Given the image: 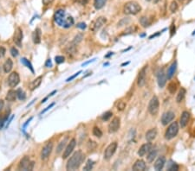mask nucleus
Listing matches in <instances>:
<instances>
[{"label":"nucleus","mask_w":195,"mask_h":171,"mask_svg":"<svg viewBox=\"0 0 195 171\" xmlns=\"http://www.w3.org/2000/svg\"><path fill=\"white\" fill-rule=\"evenodd\" d=\"M174 117L175 114L174 111H169L165 112L164 114L162 115V117H161V123H162V124L163 125H167V124H169L170 122H172V121L174 120Z\"/></svg>","instance_id":"obj_13"},{"label":"nucleus","mask_w":195,"mask_h":171,"mask_svg":"<svg viewBox=\"0 0 195 171\" xmlns=\"http://www.w3.org/2000/svg\"><path fill=\"white\" fill-rule=\"evenodd\" d=\"M52 150H53V143H48L46 145H44V147L43 148L41 151L42 160H44V161L47 160L51 154Z\"/></svg>","instance_id":"obj_9"},{"label":"nucleus","mask_w":195,"mask_h":171,"mask_svg":"<svg viewBox=\"0 0 195 171\" xmlns=\"http://www.w3.org/2000/svg\"><path fill=\"white\" fill-rule=\"evenodd\" d=\"M84 159H85V155L82 151H78L75 152L67 162V165H66L67 170H76L79 169V167L81 166Z\"/></svg>","instance_id":"obj_1"},{"label":"nucleus","mask_w":195,"mask_h":171,"mask_svg":"<svg viewBox=\"0 0 195 171\" xmlns=\"http://www.w3.org/2000/svg\"><path fill=\"white\" fill-rule=\"evenodd\" d=\"M93 165H94V162L92 160H88L85 167L83 168V170H91L93 169Z\"/></svg>","instance_id":"obj_41"},{"label":"nucleus","mask_w":195,"mask_h":171,"mask_svg":"<svg viewBox=\"0 0 195 171\" xmlns=\"http://www.w3.org/2000/svg\"><path fill=\"white\" fill-rule=\"evenodd\" d=\"M76 44H75L73 41H71L67 47H66V53L68 54V55H74L76 52Z\"/></svg>","instance_id":"obj_24"},{"label":"nucleus","mask_w":195,"mask_h":171,"mask_svg":"<svg viewBox=\"0 0 195 171\" xmlns=\"http://www.w3.org/2000/svg\"><path fill=\"white\" fill-rule=\"evenodd\" d=\"M125 107H126V103L124 101H120L117 105V109L120 111H122Z\"/></svg>","instance_id":"obj_46"},{"label":"nucleus","mask_w":195,"mask_h":171,"mask_svg":"<svg viewBox=\"0 0 195 171\" xmlns=\"http://www.w3.org/2000/svg\"><path fill=\"white\" fill-rule=\"evenodd\" d=\"M76 27L79 28V29H81V30H84V29H86V24H85L84 23H79L76 25Z\"/></svg>","instance_id":"obj_50"},{"label":"nucleus","mask_w":195,"mask_h":171,"mask_svg":"<svg viewBox=\"0 0 195 171\" xmlns=\"http://www.w3.org/2000/svg\"><path fill=\"white\" fill-rule=\"evenodd\" d=\"M17 96H18V98L20 100H25V98H26L25 92L22 90V89H18V90L17 91Z\"/></svg>","instance_id":"obj_39"},{"label":"nucleus","mask_w":195,"mask_h":171,"mask_svg":"<svg viewBox=\"0 0 195 171\" xmlns=\"http://www.w3.org/2000/svg\"><path fill=\"white\" fill-rule=\"evenodd\" d=\"M95 59H93V60H89V61H87V62H85V63H83V64H82V67H84V66H86L87 64H89L90 62H93V61H95Z\"/></svg>","instance_id":"obj_57"},{"label":"nucleus","mask_w":195,"mask_h":171,"mask_svg":"<svg viewBox=\"0 0 195 171\" xmlns=\"http://www.w3.org/2000/svg\"><path fill=\"white\" fill-rule=\"evenodd\" d=\"M68 140H69V138L66 137V138H64V139H62V141L59 143V144L57 145V148H56V154H60L62 152L63 148L66 145V143H68Z\"/></svg>","instance_id":"obj_27"},{"label":"nucleus","mask_w":195,"mask_h":171,"mask_svg":"<svg viewBox=\"0 0 195 171\" xmlns=\"http://www.w3.org/2000/svg\"><path fill=\"white\" fill-rule=\"evenodd\" d=\"M5 49L4 48V47H0V58H2V57H4V55H5Z\"/></svg>","instance_id":"obj_49"},{"label":"nucleus","mask_w":195,"mask_h":171,"mask_svg":"<svg viewBox=\"0 0 195 171\" xmlns=\"http://www.w3.org/2000/svg\"><path fill=\"white\" fill-rule=\"evenodd\" d=\"M166 163V158L165 156H160L154 163V169L155 170H161L164 168V165Z\"/></svg>","instance_id":"obj_20"},{"label":"nucleus","mask_w":195,"mask_h":171,"mask_svg":"<svg viewBox=\"0 0 195 171\" xmlns=\"http://www.w3.org/2000/svg\"><path fill=\"white\" fill-rule=\"evenodd\" d=\"M76 141L75 138H73L71 141L69 143V144L67 145V147L64 150V152L62 154V158L63 159H66V158H68L70 156L72 151H74V149L76 147Z\"/></svg>","instance_id":"obj_11"},{"label":"nucleus","mask_w":195,"mask_h":171,"mask_svg":"<svg viewBox=\"0 0 195 171\" xmlns=\"http://www.w3.org/2000/svg\"><path fill=\"white\" fill-rule=\"evenodd\" d=\"M54 19H55V22L60 25V26H62L63 24V21L65 19V11L63 10H58L56 11L55 15H54Z\"/></svg>","instance_id":"obj_14"},{"label":"nucleus","mask_w":195,"mask_h":171,"mask_svg":"<svg viewBox=\"0 0 195 171\" xmlns=\"http://www.w3.org/2000/svg\"><path fill=\"white\" fill-rule=\"evenodd\" d=\"M156 136H157V130L155 128H153V129L147 131V133H146V139H147V141L148 142L153 141L154 139H155Z\"/></svg>","instance_id":"obj_21"},{"label":"nucleus","mask_w":195,"mask_h":171,"mask_svg":"<svg viewBox=\"0 0 195 171\" xmlns=\"http://www.w3.org/2000/svg\"><path fill=\"white\" fill-rule=\"evenodd\" d=\"M21 62L23 64V65H25L28 68H30L31 71L32 73H34V69H33V67H32V65H31V63L29 61V60H27L26 58H22L21 59Z\"/></svg>","instance_id":"obj_35"},{"label":"nucleus","mask_w":195,"mask_h":171,"mask_svg":"<svg viewBox=\"0 0 195 171\" xmlns=\"http://www.w3.org/2000/svg\"><path fill=\"white\" fill-rule=\"evenodd\" d=\"M82 38H83V36H82V34H77L75 37H74V40H73V42L75 43V44H78V43H80L81 41H82Z\"/></svg>","instance_id":"obj_42"},{"label":"nucleus","mask_w":195,"mask_h":171,"mask_svg":"<svg viewBox=\"0 0 195 171\" xmlns=\"http://www.w3.org/2000/svg\"><path fill=\"white\" fill-rule=\"evenodd\" d=\"M147 66H144L141 68V70L140 71L139 75H138V79H137V85L140 87H142L145 83H146V79H147Z\"/></svg>","instance_id":"obj_10"},{"label":"nucleus","mask_w":195,"mask_h":171,"mask_svg":"<svg viewBox=\"0 0 195 171\" xmlns=\"http://www.w3.org/2000/svg\"><path fill=\"white\" fill-rule=\"evenodd\" d=\"M136 30V27L135 26H131V27H129V28H128V29H126V30H124V33L123 35H128V34H131V33H133L134 30Z\"/></svg>","instance_id":"obj_44"},{"label":"nucleus","mask_w":195,"mask_h":171,"mask_svg":"<svg viewBox=\"0 0 195 171\" xmlns=\"http://www.w3.org/2000/svg\"><path fill=\"white\" fill-rule=\"evenodd\" d=\"M159 108H160V102H159V99L156 97V96H154L148 104V111L151 115H156L159 111Z\"/></svg>","instance_id":"obj_5"},{"label":"nucleus","mask_w":195,"mask_h":171,"mask_svg":"<svg viewBox=\"0 0 195 171\" xmlns=\"http://www.w3.org/2000/svg\"><path fill=\"white\" fill-rule=\"evenodd\" d=\"M45 67H47V68H51V67H52V62L51 59H48V60H46V62H45Z\"/></svg>","instance_id":"obj_52"},{"label":"nucleus","mask_w":195,"mask_h":171,"mask_svg":"<svg viewBox=\"0 0 195 171\" xmlns=\"http://www.w3.org/2000/svg\"><path fill=\"white\" fill-rule=\"evenodd\" d=\"M178 132H179V124L177 122H174L167 127L165 133V138L167 140H171L177 136Z\"/></svg>","instance_id":"obj_3"},{"label":"nucleus","mask_w":195,"mask_h":171,"mask_svg":"<svg viewBox=\"0 0 195 171\" xmlns=\"http://www.w3.org/2000/svg\"><path fill=\"white\" fill-rule=\"evenodd\" d=\"M93 135L96 138H101L103 136V132L100 130V128L95 126V127L93 128Z\"/></svg>","instance_id":"obj_37"},{"label":"nucleus","mask_w":195,"mask_h":171,"mask_svg":"<svg viewBox=\"0 0 195 171\" xmlns=\"http://www.w3.org/2000/svg\"><path fill=\"white\" fill-rule=\"evenodd\" d=\"M153 148V145L151 143H144L143 145L141 146V148L138 151V155L139 156H144L145 155H147L149 151H151V149Z\"/></svg>","instance_id":"obj_16"},{"label":"nucleus","mask_w":195,"mask_h":171,"mask_svg":"<svg viewBox=\"0 0 195 171\" xmlns=\"http://www.w3.org/2000/svg\"><path fill=\"white\" fill-rule=\"evenodd\" d=\"M4 100H0V112H1V111H2V109H3V107H4Z\"/></svg>","instance_id":"obj_56"},{"label":"nucleus","mask_w":195,"mask_h":171,"mask_svg":"<svg viewBox=\"0 0 195 171\" xmlns=\"http://www.w3.org/2000/svg\"><path fill=\"white\" fill-rule=\"evenodd\" d=\"M19 82H20L19 74L17 72H12L8 77V85L10 86V87H17Z\"/></svg>","instance_id":"obj_8"},{"label":"nucleus","mask_w":195,"mask_h":171,"mask_svg":"<svg viewBox=\"0 0 195 171\" xmlns=\"http://www.w3.org/2000/svg\"><path fill=\"white\" fill-rule=\"evenodd\" d=\"M81 73H82V71H79V72H77V73H75L74 75H72L71 77H70V78H68V79L66 80V81H67V82H69V81H71L72 80H73V79H75V78H76V76H78V75H79V74H80Z\"/></svg>","instance_id":"obj_48"},{"label":"nucleus","mask_w":195,"mask_h":171,"mask_svg":"<svg viewBox=\"0 0 195 171\" xmlns=\"http://www.w3.org/2000/svg\"><path fill=\"white\" fill-rule=\"evenodd\" d=\"M10 53H11V55L14 56V57H17V56L18 55V50L15 47H13V48L10 49Z\"/></svg>","instance_id":"obj_47"},{"label":"nucleus","mask_w":195,"mask_h":171,"mask_svg":"<svg viewBox=\"0 0 195 171\" xmlns=\"http://www.w3.org/2000/svg\"><path fill=\"white\" fill-rule=\"evenodd\" d=\"M176 69H177V61H174V62H173L172 65L168 68V70H167V73H166V76H167L168 79H171V78L174 75Z\"/></svg>","instance_id":"obj_22"},{"label":"nucleus","mask_w":195,"mask_h":171,"mask_svg":"<svg viewBox=\"0 0 195 171\" xmlns=\"http://www.w3.org/2000/svg\"><path fill=\"white\" fill-rule=\"evenodd\" d=\"M147 2H152V0H147Z\"/></svg>","instance_id":"obj_61"},{"label":"nucleus","mask_w":195,"mask_h":171,"mask_svg":"<svg viewBox=\"0 0 195 171\" xmlns=\"http://www.w3.org/2000/svg\"><path fill=\"white\" fill-rule=\"evenodd\" d=\"M73 24H74V19H73V17H65V19L63 21L62 27H64V28H70V27H71Z\"/></svg>","instance_id":"obj_32"},{"label":"nucleus","mask_w":195,"mask_h":171,"mask_svg":"<svg viewBox=\"0 0 195 171\" xmlns=\"http://www.w3.org/2000/svg\"><path fill=\"white\" fill-rule=\"evenodd\" d=\"M42 76H39V77H37V79H35L34 81L31 82V84H30V89L31 91L35 90L36 88H37L40 85H41V82H42Z\"/></svg>","instance_id":"obj_23"},{"label":"nucleus","mask_w":195,"mask_h":171,"mask_svg":"<svg viewBox=\"0 0 195 171\" xmlns=\"http://www.w3.org/2000/svg\"><path fill=\"white\" fill-rule=\"evenodd\" d=\"M156 156H157V151H156L155 149H153V148H152L151 151L147 153V162H154V160L155 159Z\"/></svg>","instance_id":"obj_28"},{"label":"nucleus","mask_w":195,"mask_h":171,"mask_svg":"<svg viewBox=\"0 0 195 171\" xmlns=\"http://www.w3.org/2000/svg\"><path fill=\"white\" fill-rule=\"evenodd\" d=\"M17 97H18L17 96V91L10 90L7 92V95H6L5 99H6V100L12 102V101H14L16 100Z\"/></svg>","instance_id":"obj_29"},{"label":"nucleus","mask_w":195,"mask_h":171,"mask_svg":"<svg viewBox=\"0 0 195 171\" xmlns=\"http://www.w3.org/2000/svg\"><path fill=\"white\" fill-rule=\"evenodd\" d=\"M106 23H107V18H106V17H99L98 18H96V19L91 23V25H90V30L94 31V32H96L97 30H100Z\"/></svg>","instance_id":"obj_7"},{"label":"nucleus","mask_w":195,"mask_h":171,"mask_svg":"<svg viewBox=\"0 0 195 171\" xmlns=\"http://www.w3.org/2000/svg\"><path fill=\"white\" fill-rule=\"evenodd\" d=\"M22 40H23V31L20 28H18L15 31L13 41L18 47H22Z\"/></svg>","instance_id":"obj_17"},{"label":"nucleus","mask_w":195,"mask_h":171,"mask_svg":"<svg viewBox=\"0 0 195 171\" xmlns=\"http://www.w3.org/2000/svg\"><path fill=\"white\" fill-rule=\"evenodd\" d=\"M54 105H55V104H54V103H52L51 105H50V106H48V107H47V108H46V109H45V110H43V111H42V112H41V114H43V113H44V112H45V111H48V110H50V109H51V108L52 106H54Z\"/></svg>","instance_id":"obj_54"},{"label":"nucleus","mask_w":195,"mask_h":171,"mask_svg":"<svg viewBox=\"0 0 195 171\" xmlns=\"http://www.w3.org/2000/svg\"><path fill=\"white\" fill-rule=\"evenodd\" d=\"M166 73L164 71V69H161L160 70V72L158 73V75H157V81H158V85L161 88L164 87L165 85H166Z\"/></svg>","instance_id":"obj_15"},{"label":"nucleus","mask_w":195,"mask_h":171,"mask_svg":"<svg viewBox=\"0 0 195 171\" xmlns=\"http://www.w3.org/2000/svg\"><path fill=\"white\" fill-rule=\"evenodd\" d=\"M140 23H141V24L142 25V27H144V28H147V27H148L151 24V21L147 17H141V19H140Z\"/></svg>","instance_id":"obj_33"},{"label":"nucleus","mask_w":195,"mask_h":171,"mask_svg":"<svg viewBox=\"0 0 195 171\" xmlns=\"http://www.w3.org/2000/svg\"><path fill=\"white\" fill-rule=\"evenodd\" d=\"M31 120H32V118H31V119H30L29 120H28V121H27V122H26V124H25L23 125V128H25V127L27 126V124H29V123H30V122H31Z\"/></svg>","instance_id":"obj_58"},{"label":"nucleus","mask_w":195,"mask_h":171,"mask_svg":"<svg viewBox=\"0 0 195 171\" xmlns=\"http://www.w3.org/2000/svg\"><path fill=\"white\" fill-rule=\"evenodd\" d=\"M178 9H179V5H178L177 2H176V1H173V2L171 3L170 6H169V10H170V11L173 12V13H174V12L177 11Z\"/></svg>","instance_id":"obj_36"},{"label":"nucleus","mask_w":195,"mask_h":171,"mask_svg":"<svg viewBox=\"0 0 195 171\" xmlns=\"http://www.w3.org/2000/svg\"><path fill=\"white\" fill-rule=\"evenodd\" d=\"M121 125V120L118 117L114 118L113 120L111 121L108 124V132L109 133H114L119 130Z\"/></svg>","instance_id":"obj_12"},{"label":"nucleus","mask_w":195,"mask_h":171,"mask_svg":"<svg viewBox=\"0 0 195 171\" xmlns=\"http://www.w3.org/2000/svg\"><path fill=\"white\" fill-rule=\"evenodd\" d=\"M141 10V5L135 1H129L125 4L123 11L125 14L128 15H136Z\"/></svg>","instance_id":"obj_2"},{"label":"nucleus","mask_w":195,"mask_h":171,"mask_svg":"<svg viewBox=\"0 0 195 171\" xmlns=\"http://www.w3.org/2000/svg\"><path fill=\"white\" fill-rule=\"evenodd\" d=\"M190 119V114L188 111H183L181 116H180V127L181 128H185V126L187 125L188 122Z\"/></svg>","instance_id":"obj_18"},{"label":"nucleus","mask_w":195,"mask_h":171,"mask_svg":"<svg viewBox=\"0 0 195 171\" xmlns=\"http://www.w3.org/2000/svg\"><path fill=\"white\" fill-rule=\"evenodd\" d=\"M179 1H183V0H179Z\"/></svg>","instance_id":"obj_62"},{"label":"nucleus","mask_w":195,"mask_h":171,"mask_svg":"<svg viewBox=\"0 0 195 171\" xmlns=\"http://www.w3.org/2000/svg\"><path fill=\"white\" fill-rule=\"evenodd\" d=\"M34 167V162H31L29 156H23L18 164V170H32Z\"/></svg>","instance_id":"obj_4"},{"label":"nucleus","mask_w":195,"mask_h":171,"mask_svg":"<svg viewBox=\"0 0 195 171\" xmlns=\"http://www.w3.org/2000/svg\"><path fill=\"white\" fill-rule=\"evenodd\" d=\"M12 67H13V62L10 59L5 60V62L4 63V66H3V68L4 73H9L12 69Z\"/></svg>","instance_id":"obj_26"},{"label":"nucleus","mask_w":195,"mask_h":171,"mask_svg":"<svg viewBox=\"0 0 195 171\" xmlns=\"http://www.w3.org/2000/svg\"><path fill=\"white\" fill-rule=\"evenodd\" d=\"M167 90L171 94H174L177 91V84L174 82H170L167 86Z\"/></svg>","instance_id":"obj_34"},{"label":"nucleus","mask_w":195,"mask_h":171,"mask_svg":"<svg viewBox=\"0 0 195 171\" xmlns=\"http://www.w3.org/2000/svg\"><path fill=\"white\" fill-rule=\"evenodd\" d=\"M112 115H113V113H112L111 111H107V112H105V113L103 114L102 119H103V120L108 121L112 117Z\"/></svg>","instance_id":"obj_43"},{"label":"nucleus","mask_w":195,"mask_h":171,"mask_svg":"<svg viewBox=\"0 0 195 171\" xmlns=\"http://www.w3.org/2000/svg\"><path fill=\"white\" fill-rule=\"evenodd\" d=\"M64 60H65V58L63 56H62V55H57V56L55 57V61L57 64H61L62 62H64Z\"/></svg>","instance_id":"obj_45"},{"label":"nucleus","mask_w":195,"mask_h":171,"mask_svg":"<svg viewBox=\"0 0 195 171\" xmlns=\"http://www.w3.org/2000/svg\"><path fill=\"white\" fill-rule=\"evenodd\" d=\"M129 62H126V63H123V64H122V66H125V65H128Z\"/></svg>","instance_id":"obj_60"},{"label":"nucleus","mask_w":195,"mask_h":171,"mask_svg":"<svg viewBox=\"0 0 195 171\" xmlns=\"http://www.w3.org/2000/svg\"><path fill=\"white\" fill-rule=\"evenodd\" d=\"M74 1L76 2V3H79L81 4H86L89 2V0H74Z\"/></svg>","instance_id":"obj_53"},{"label":"nucleus","mask_w":195,"mask_h":171,"mask_svg":"<svg viewBox=\"0 0 195 171\" xmlns=\"http://www.w3.org/2000/svg\"><path fill=\"white\" fill-rule=\"evenodd\" d=\"M8 117H9V115H7V114H4V115H3V116H0V130L3 129V127H4L5 122L7 120Z\"/></svg>","instance_id":"obj_38"},{"label":"nucleus","mask_w":195,"mask_h":171,"mask_svg":"<svg viewBox=\"0 0 195 171\" xmlns=\"http://www.w3.org/2000/svg\"><path fill=\"white\" fill-rule=\"evenodd\" d=\"M53 2H54V0H43V4L44 5H51Z\"/></svg>","instance_id":"obj_51"},{"label":"nucleus","mask_w":195,"mask_h":171,"mask_svg":"<svg viewBox=\"0 0 195 171\" xmlns=\"http://www.w3.org/2000/svg\"><path fill=\"white\" fill-rule=\"evenodd\" d=\"M130 21L131 20H130L129 17H125V18H122V20L118 23V27H122V26H123V25L128 24V23H130Z\"/></svg>","instance_id":"obj_40"},{"label":"nucleus","mask_w":195,"mask_h":171,"mask_svg":"<svg viewBox=\"0 0 195 171\" xmlns=\"http://www.w3.org/2000/svg\"><path fill=\"white\" fill-rule=\"evenodd\" d=\"M32 38H33V41L35 43H39L41 41V32H40V29H37L33 32L32 34Z\"/></svg>","instance_id":"obj_25"},{"label":"nucleus","mask_w":195,"mask_h":171,"mask_svg":"<svg viewBox=\"0 0 195 171\" xmlns=\"http://www.w3.org/2000/svg\"><path fill=\"white\" fill-rule=\"evenodd\" d=\"M174 32H175V26L173 24V25L171 26V36H173Z\"/></svg>","instance_id":"obj_55"},{"label":"nucleus","mask_w":195,"mask_h":171,"mask_svg":"<svg viewBox=\"0 0 195 171\" xmlns=\"http://www.w3.org/2000/svg\"><path fill=\"white\" fill-rule=\"evenodd\" d=\"M117 147H118V144H117L116 142L111 143L106 148V150H105V152H104V159H106V160L110 159L114 156V154L115 153V151L117 150Z\"/></svg>","instance_id":"obj_6"},{"label":"nucleus","mask_w":195,"mask_h":171,"mask_svg":"<svg viewBox=\"0 0 195 171\" xmlns=\"http://www.w3.org/2000/svg\"><path fill=\"white\" fill-rule=\"evenodd\" d=\"M159 1H160V0H152V2H153L154 4H157V3H158Z\"/></svg>","instance_id":"obj_59"},{"label":"nucleus","mask_w":195,"mask_h":171,"mask_svg":"<svg viewBox=\"0 0 195 171\" xmlns=\"http://www.w3.org/2000/svg\"><path fill=\"white\" fill-rule=\"evenodd\" d=\"M106 3H107V0H95L94 1V6L96 10H100V9L104 7Z\"/></svg>","instance_id":"obj_31"},{"label":"nucleus","mask_w":195,"mask_h":171,"mask_svg":"<svg viewBox=\"0 0 195 171\" xmlns=\"http://www.w3.org/2000/svg\"><path fill=\"white\" fill-rule=\"evenodd\" d=\"M146 162L143 160H137L133 165V170L143 171L146 170Z\"/></svg>","instance_id":"obj_19"},{"label":"nucleus","mask_w":195,"mask_h":171,"mask_svg":"<svg viewBox=\"0 0 195 171\" xmlns=\"http://www.w3.org/2000/svg\"><path fill=\"white\" fill-rule=\"evenodd\" d=\"M185 88H181L180 90L179 91L178 94H177V97H176V102L177 103H180L181 101L184 100L185 96Z\"/></svg>","instance_id":"obj_30"}]
</instances>
